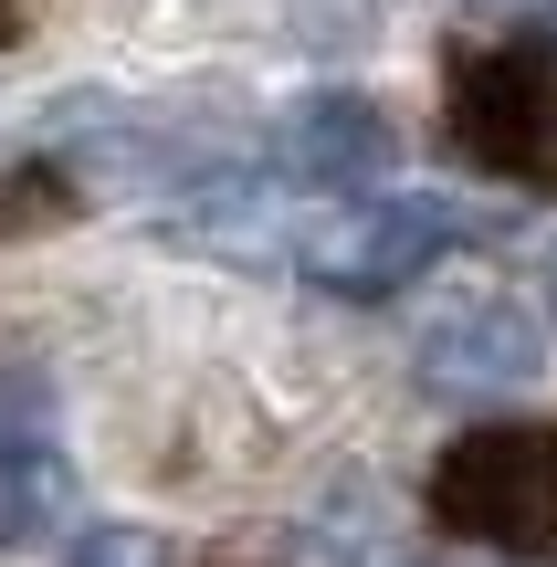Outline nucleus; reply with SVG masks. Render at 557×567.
Segmentation results:
<instances>
[{"mask_svg": "<svg viewBox=\"0 0 557 567\" xmlns=\"http://www.w3.org/2000/svg\"><path fill=\"white\" fill-rule=\"evenodd\" d=\"M432 515L463 547L557 557V431H463L432 473Z\"/></svg>", "mask_w": 557, "mask_h": 567, "instance_id": "obj_1", "label": "nucleus"}, {"mask_svg": "<svg viewBox=\"0 0 557 567\" xmlns=\"http://www.w3.org/2000/svg\"><path fill=\"white\" fill-rule=\"evenodd\" d=\"M484 210L453 200V189H379V200H348L295 243V274L327 284V295H390V284L432 274L453 243H474Z\"/></svg>", "mask_w": 557, "mask_h": 567, "instance_id": "obj_2", "label": "nucleus"}, {"mask_svg": "<svg viewBox=\"0 0 557 567\" xmlns=\"http://www.w3.org/2000/svg\"><path fill=\"white\" fill-rule=\"evenodd\" d=\"M453 147L516 189H557V32L495 42L453 74Z\"/></svg>", "mask_w": 557, "mask_h": 567, "instance_id": "obj_3", "label": "nucleus"}, {"mask_svg": "<svg viewBox=\"0 0 557 567\" xmlns=\"http://www.w3.org/2000/svg\"><path fill=\"white\" fill-rule=\"evenodd\" d=\"M411 368H421L432 400L484 410V400H516V389L547 379V326L526 316L516 295H484V284H474V295H453V305L411 337Z\"/></svg>", "mask_w": 557, "mask_h": 567, "instance_id": "obj_4", "label": "nucleus"}, {"mask_svg": "<svg viewBox=\"0 0 557 567\" xmlns=\"http://www.w3.org/2000/svg\"><path fill=\"white\" fill-rule=\"evenodd\" d=\"M74 515V463H63V410L42 379H0V557H32Z\"/></svg>", "mask_w": 557, "mask_h": 567, "instance_id": "obj_5", "label": "nucleus"}, {"mask_svg": "<svg viewBox=\"0 0 557 567\" xmlns=\"http://www.w3.org/2000/svg\"><path fill=\"white\" fill-rule=\"evenodd\" d=\"M390 158H400L390 105L348 95V84H337V95H295L285 116H274V147H264V168L285 189H379Z\"/></svg>", "mask_w": 557, "mask_h": 567, "instance_id": "obj_6", "label": "nucleus"}, {"mask_svg": "<svg viewBox=\"0 0 557 567\" xmlns=\"http://www.w3.org/2000/svg\"><path fill=\"white\" fill-rule=\"evenodd\" d=\"M295 42H327V53H348V42H369L379 21H390V0H285Z\"/></svg>", "mask_w": 557, "mask_h": 567, "instance_id": "obj_7", "label": "nucleus"}, {"mask_svg": "<svg viewBox=\"0 0 557 567\" xmlns=\"http://www.w3.org/2000/svg\"><path fill=\"white\" fill-rule=\"evenodd\" d=\"M63 567H168V547L147 526H84L74 547H63Z\"/></svg>", "mask_w": 557, "mask_h": 567, "instance_id": "obj_8", "label": "nucleus"}, {"mask_svg": "<svg viewBox=\"0 0 557 567\" xmlns=\"http://www.w3.org/2000/svg\"><path fill=\"white\" fill-rule=\"evenodd\" d=\"M421 567H484V557H474V547H453V557H421Z\"/></svg>", "mask_w": 557, "mask_h": 567, "instance_id": "obj_9", "label": "nucleus"}, {"mask_svg": "<svg viewBox=\"0 0 557 567\" xmlns=\"http://www.w3.org/2000/svg\"><path fill=\"white\" fill-rule=\"evenodd\" d=\"M0 11H11V0H0Z\"/></svg>", "mask_w": 557, "mask_h": 567, "instance_id": "obj_10", "label": "nucleus"}]
</instances>
